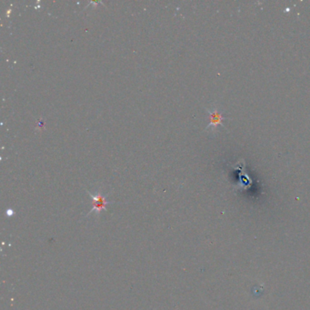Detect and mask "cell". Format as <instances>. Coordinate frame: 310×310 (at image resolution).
I'll use <instances>...</instances> for the list:
<instances>
[{
  "label": "cell",
  "instance_id": "obj_2",
  "mask_svg": "<svg viewBox=\"0 0 310 310\" xmlns=\"http://www.w3.org/2000/svg\"><path fill=\"white\" fill-rule=\"evenodd\" d=\"M207 111L209 114V123L206 129L211 128V130L214 131L217 126H222V120L224 119V117L221 115L220 111L215 107V108H207Z\"/></svg>",
  "mask_w": 310,
  "mask_h": 310
},
{
  "label": "cell",
  "instance_id": "obj_1",
  "mask_svg": "<svg viewBox=\"0 0 310 310\" xmlns=\"http://www.w3.org/2000/svg\"><path fill=\"white\" fill-rule=\"evenodd\" d=\"M87 192L91 197L92 202H93V207H92L90 213L87 215V216H89L92 213H95L97 215H100L102 211L106 210V206L110 204V202L107 200L108 195L104 196L100 190L96 191L95 194H92L90 191H87Z\"/></svg>",
  "mask_w": 310,
  "mask_h": 310
}]
</instances>
